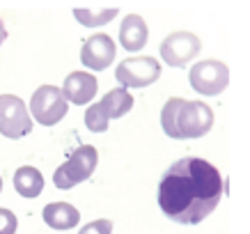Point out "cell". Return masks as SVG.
<instances>
[{
    "label": "cell",
    "mask_w": 250,
    "mask_h": 234,
    "mask_svg": "<svg viewBox=\"0 0 250 234\" xmlns=\"http://www.w3.org/2000/svg\"><path fill=\"white\" fill-rule=\"evenodd\" d=\"M78 234H113V220L110 218H99L87 223L85 227H81Z\"/></svg>",
    "instance_id": "obj_16"
},
{
    "label": "cell",
    "mask_w": 250,
    "mask_h": 234,
    "mask_svg": "<svg viewBox=\"0 0 250 234\" xmlns=\"http://www.w3.org/2000/svg\"><path fill=\"white\" fill-rule=\"evenodd\" d=\"M120 42L129 53L143 51L145 44H147V23L143 21V16L138 14L124 16V21L120 25Z\"/></svg>",
    "instance_id": "obj_12"
},
{
    "label": "cell",
    "mask_w": 250,
    "mask_h": 234,
    "mask_svg": "<svg viewBox=\"0 0 250 234\" xmlns=\"http://www.w3.org/2000/svg\"><path fill=\"white\" fill-rule=\"evenodd\" d=\"M97 92H99L97 78H94V74H87V71H71L64 78V83H62V97L71 101V104H76V106L90 104Z\"/></svg>",
    "instance_id": "obj_11"
},
{
    "label": "cell",
    "mask_w": 250,
    "mask_h": 234,
    "mask_svg": "<svg viewBox=\"0 0 250 234\" xmlns=\"http://www.w3.org/2000/svg\"><path fill=\"white\" fill-rule=\"evenodd\" d=\"M161 127L174 140H193L207 136L213 127V110L202 101L167 99L161 110Z\"/></svg>",
    "instance_id": "obj_2"
},
{
    "label": "cell",
    "mask_w": 250,
    "mask_h": 234,
    "mask_svg": "<svg viewBox=\"0 0 250 234\" xmlns=\"http://www.w3.org/2000/svg\"><path fill=\"white\" fill-rule=\"evenodd\" d=\"M97 163H99L97 147L81 145L67 159V163H62V166L55 170V174H53L55 189L67 191V189H74L81 181H87L92 174H94V170H97Z\"/></svg>",
    "instance_id": "obj_4"
},
{
    "label": "cell",
    "mask_w": 250,
    "mask_h": 234,
    "mask_svg": "<svg viewBox=\"0 0 250 234\" xmlns=\"http://www.w3.org/2000/svg\"><path fill=\"white\" fill-rule=\"evenodd\" d=\"M223 200V177L209 161L186 156L167 168L159 184V207L179 225H197Z\"/></svg>",
    "instance_id": "obj_1"
},
{
    "label": "cell",
    "mask_w": 250,
    "mask_h": 234,
    "mask_svg": "<svg viewBox=\"0 0 250 234\" xmlns=\"http://www.w3.org/2000/svg\"><path fill=\"white\" fill-rule=\"evenodd\" d=\"M115 78L120 81L124 90H133V87H147V85L156 83L161 78V64L154 58L147 55H138V58H126L120 62V67L115 71Z\"/></svg>",
    "instance_id": "obj_6"
},
{
    "label": "cell",
    "mask_w": 250,
    "mask_h": 234,
    "mask_svg": "<svg viewBox=\"0 0 250 234\" xmlns=\"http://www.w3.org/2000/svg\"><path fill=\"white\" fill-rule=\"evenodd\" d=\"M74 16H76L78 23H83L87 28H97V25H104V23H110L117 16V9H104L101 14H92L90 9H74Z\"/></svg>",
    "instance_id": "obj_15"
},
{
    "label": "cell",
    "mask_w": 250,
    "mask_h": 234,
    "mask_svg": "<svg viewBox=\"0 0 250 234\" xmlns=\"http://www.w3.org/2000/svg\"><path fill=\"white\" fill-rule=\"evenodd\" d=\"M5 39H7V30H5V25H2V21H0V46H2Z\"/></svg>",
    "instance_id": "obj_18"
},
{
    "label": "cell",
    "mask_w": 250,
    "mask_h": 234,
    "mask_svg": "<svg viewBox=\"0 0 250 234\" xmlns=\"http://www.w3.org/2000/svg\"><path fill=\"white\" fill-rule=\"evenodd\" d=\"M14 189L23 197H37L44 191V177L37 168L23 166L14 172Z\"/></svg>",
    "instance_id": "obj_14"
},
{
    "label": "cell",
    "mask_w": 250,
    "mask_h": 234,
    "mask_svg": "<svg viewBox=\"0 0 250 234\" xmlns=\"http://www.w3.org/2000/svg\"><path fill=\"white\" fill-rule=\"evenodd\" d=\"M32 131V120L28 108L14 94H0V133L5 138L19 140Z\"/></svg>",
    "instance_id": "obj_8"
},
{
    "label": "cell",
    "mask_w": 250,
    "mask_h": 234,
    "mask_svg": "<svg viewBox=\"0 0 250 234\" xmlns=\"http://www.w3.org/2000/svg\"><path fill=\"white\" fill-rule=\"evenodd\" d=\"M202 48V42L193 32H172L161 42V58L170 67H186Z\"/></svg>",
    "instance_id": "obj_9"
},
{
    "label": "cell",
    "mask_w": 250,
    "mask_h": 234,
    "mask_svg": "<svg viewBox=\"0 0 250 234\" xmlns=\"http://www.w3.org/2000/svg\"><path fill=\"white\" fill-rule=\"evenodd\" d=\"M188 81L197 94L216 97L229 85V67L220 60H202L190 69Z\"/></svg>",
    "instance_id": "obj_5"
},
{
    "label": "cell",
    "mask_w": 250,
    "mask_h": 234,
    "mask_svg": "<svg viewBox=\"0 0 250 234\" xmlns=\"http://www.w3.org/2000/svg\"><path fill=\"white\" fill-rule=\"evenodd\" d=\"M30 110L42 127H53L67 115L69 106L67 99L62 97V90H58L55 85H42L30 99Z\"/></svg>",
    "instance_id": "obj_7"
},
{
    "label": "cell",
    "mask_w": 250,
    "mask_h": 234,
    "mask_svg": "<svg viewBox=\"0 0 250 234\" xmlns=\"http://www.w3.org/2000/svg\"><path fill=\"white\" fill-rule=\"evenodd\" d=\"M19 220L9 209H0V234H16Z\"/></svg>",
    "instance_id": "obj_17"
},
{
    "label": "cell",
    "mask_w": 250,
    "mask_h": 234,
    "mask_svg": "<svg viewBox=\"0 0 250 234\" xmlns=\"http://www.w3.org/2000/svg\"><path fill=\"white\" fill-rule=\"evenodd\" d=\"M44 220L53 230H71L81 220V213L69 202H51L44 207Z\"/></svg>",
    "instance_id": "obj_13"
},
{
    "label": "cell",
    "mask_w": 250,
    "mask_h": 234,
    "mask_svg": "<svg viewBox=\"0 0 250 234\" xmlns=\"http://www.w3.org/2000/svg\"><path fill=\"white\" fill-rule=\"evenodd\" d=\"M115 55H117V46L110 35H92L81 48V62L92 71L108 69L113 64Z\"/></svg>",
    "instance_id": "obj_10"
},
{
    "label": "cell",
    "mask_w": 250,
    "mask_h": 234,
    "mask_svg": "<svg viewBox=\"0 0 250 234\" xmlns=\"http://www.w3.org/2000/svg\"><path fill=\"white\" fill-rule=\"evenodd\" d=\"M131 108H133V97L124 87L110 90L99 104H92L85 110V127L94 133H104L108 128V122L124 117L126 113H131Z\"/></svg>",
    "instance_id": "obj_3"
},
{
    "label": "cell",
    "mask_w": 250,
    "mask_h": 234,
    "mask_svg": "<svg viewBox=\"0 0 250 234\" xmlns=\"http://www.w3.org/2000/svg\"><path fill=\"white\" fill-rule=\"evenodd\" d=\"M0 191H2V179H0Z\"/></svg>",
    "instance_id": "obj_19"
}]
</instances>
